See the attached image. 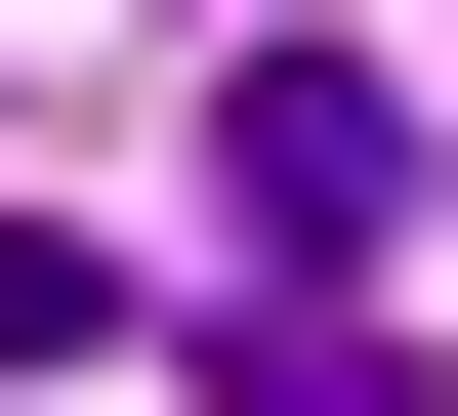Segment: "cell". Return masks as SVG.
Returning a JSON list of instances; mask_svg holds the SVG:
<instances>
[{"mask_svg":"<svg viewBox=\"0 0 458 416\" xmlns=\"http://www.w3.org/2000/svg\"><path fill=\"white\" fill-rule=\"evenodd\" d=\"M208 416H417V333H375V292H250V333H208Z\"/></svg>","mask_w":458,"mask_h":416,"instance_id":"7a4b0ae2","label":"cell"},{"mask_svg":"<svg viewBox=\"0 0 458 416\" xmlns=\"http://www.w3.org/2000/svg\"><path fill=\"white\" fill-rule=\"evenodd\" d=\"M208 208H250V292H375V208H417V83H375V42H250V83H208Z\"/></svg>","mask_w":458,"mask_h":416,"instance_id":"6da1fadb","label":"cell"}]
</instances>
